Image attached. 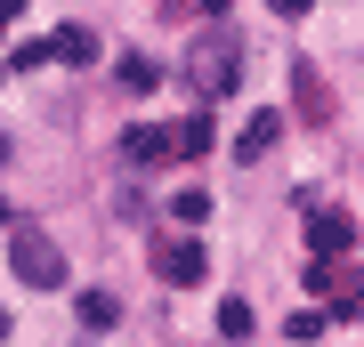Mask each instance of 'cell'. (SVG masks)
I'll use <instances>...</instances> for the list:
<instances>
[{
    "label": "cell",
    "mask_w": 364,
    "mask_h": 347,
    "mask_svg": "<svg viewBox=\"0 0 364 347\" xmlns=\"http://www.w3.org/2000/svg\"><path fill=\"white\" fill-rule=\"evenodd\" d=\"M186 9H203V16H219V9H227V0H186Z\"/></svg>",
    "instance_id": "obj_16"
},
{
    "label": "cell",
    "mask_w": 364,
    "mask_h": 347,
    "mask_svg": "<svg viewBox=\"0 0 364 347\" xmlns=\"http://www.w3.org/2000/svg\"><path fill=\"white\" fill-rule=\"evenodd\" d=\"M49 57H65V65H90V57H97V33H90V25H65V33L49 40Z\"/></svg>",
    "instance_id": "obj_9"
},
{
    "label": "cell",
    "mask_w": 364,
    "mask_h": 347,
    "mask_svg": "<svg viewBox=\"0 0 364 347\" xmlns=\"http://www.w3.org/2000/svg\"><path fill=\"white\" fill-rule=\"evenodd\" d=\"M16 9H25V0H0V25H9V16H16Z\"/></svg>",
    "instance_id": "obj_17"
},
{
    "label": "cell",
    "mask_w": 364,
    "mask_h": 347,
    "mask_svg": "<svg viewBox=\"0 0 364 347\" xmlns=\"http://www.w3.org/2000/svg\"><path fill=\"white\" fill-rule=\"evenodd\" d=\"M291 81H299V114H308V121H332V97H324V81H316V65H291Z\"/></svg>",
    "instance_id": "obj_8"
},
{
    "label": "cell",
    "mask_w": 364,
    "mask_h": 347,
    "mask_svg": "<svg viewBox=\"0 0 364 347\" xmlns=\"http://www.w3.org/2000/svg\"><path fill=\"white\" fill-rule=\"evenodd\" d=\"M9 267H16V283H33V291L65 283V258H57V243L41 226H9Z\"/></svg>",
    "instance_id": "obj_1"
},
{
    "label": "cell",
    "mask_w": 364,
    "mask_h": 347,
    "mask_svg": "<svg viewBox=\"0 0 364 347\" xmlns=\"http://www.w3.org/2000/svg\"><path fill=\"white\" fill-rule=\"evenodd\" d=\"M170 210H178V226H203L210 219V194H170Z\"/></svg>",
    "instance_id": "obj_13"
},
{
    "label": "cell",
    "mask_w": 364,
    "mask_h": 347,
    "mask_svg": "<svg viewBox=\"0 0 364 347\" xmlns=\"http://www.w3.org/2000/svg\"><path fill=\"white\" fill-rule=\"evenodd\" d=\"M275 138H284V114L267 105V114H251V121H243V138H235V162H267V145H275Z\"/></svg>",
    "instance_id": "obj_6"
},
{
    "label": "cell",
    "mask_w": 364,
    "mask_h": 347,
    "mask_svg": "<svg viewBox=\"0 0 364 347\" xmlns=\"http://www.w3.org/2000/svg\"><path fill=\"white\" fill-rule=\"evenodd\" d=\"M0 170H9V129H0Z\"/></svg>",
    "instance_id": "obj_18"
},
{
    "label": "cell",
    "mask_w": 364,
    "mask_h": 347,
    "mask_svg": "<svg viewBox=\"0 0 364 347\" xmlns=\"http://www.w3.org/2000/svg\"><path fill=\"white\" fill-rule=\"evenodd\" d=\"M267 9H275V16H308V0H267Z\"/></svg>",
    "instance_id": "obj_15"
},
{
    "label": "cell",
    "mask_w": 364,
    "mask_h": 347,
    "mask_svg": "<svg viewBox=\"0 0 364 347\" xmlns=\"http://www.w3.org/2000/svg\"><path fill=\"white\" fill-rule=\"evenodd\" d=\"M170 129H178V162L210 154V114H195V121H170Z\"/></svg>",
    "instance_id": "obj_10"
},
{
    "label": "cell",
    "mask_w": 364,
    "mask_h": 347,
    "mask_svg": "<svg viewBox=\"0 0 364 347\" xmlns=\"http://www.w3.org/2000/svg\"><path fill=\"white\" fill-rule=\"evenodd\" d=\"M122 81H130V89L146 97V89H154V81H162V65H154V57H138V49H130V57H122Z\"/></svg>",
    "instance_id": "obj_11"
},
{
    "label": "cell",
    "mask_w": 364,
    "mask_h": 347,
    "mask_svg": "<svg viewBox=\"0 0 364 347\" xmlns=\"http://www.w3.org/2000/svg\"><path fill=\"white\" fill-rule=\"evenodd\" d=\"M122 162H138V170H162V162H178V129H130L122 138Z\"/></svg>",
    "instance_id": "obj_4"
},
{
    "label": "cell",
    "mask_w": 364,
    "mask_h": 347,
    "mask_svg": "<svg viewBox=\"0 0 364 347\" xmlns=\"http://www.w3.org/2000/svg\"><path fill=\"white\" fill-rule=\"evenodd\" d=\"M154 275H162L170 291H195L203 275H210V258H203V243H195V234H170V243L154 250Z\"/></svg>",
    "instance_id": "obj_3"
},
{
    "label": "cell",
    "mask_w": 364,
    "mask_h": 347,
    "mask_svg": "<svg viewBox=\"0 0 364 347\" xmlns=\"http://www.w3.org/2000/svg\"><path fill=\"white\" fill-rule=\"evenodd\" d=\"M0 339H9V315H0Z\"/></svg>",
    "instance_id": "obj_19"
},
{
    "label": "cell",
    "mask_w": 364,
    "mask_h": 347,
    "mask_svg": "<svg viewBox=\"0 0 364 347\" xmlns=\"http://www.w3.org/2000/svg\"><path fill=\"white\" fill-rule=\"evenodd\" d=\"M308 243H316V258H340L356 243V219L348 210H308Z\"/></svg>",
    "instance_id": "obj_5"
},
{
    "label": "cell",
    "mask_w": 364,
    "mask_h": 347,
    "mask_svg": "<svg viewBox=\"0 0 364 347\" xmlns=\"http://www.w3.org/2000/svg\"><path fill=\"white\" fill-rule=\"evenodd\" d=\"M235 81H243V49H235V33H210L203 49H195V89H203V105L227 97Z\"/></svg>",
    "instance_id": "obj_2"
},
{
    "label": "cell",
    "mask_w": 364,
    "mask_h": 347,
    "mask_svg": "<svg viewBox=\"0 0 364 347\" xmlns=\"http://www.w3.org/2000/svg\"><path fill=\"white\" fill-rule=\"evenodd\" d=\"M73 315H81V331H114V323H122L114 291H81V299H73Z\"/></svg>",
    "instance_id": "obj_7"
},
{
    "label": "cell",
    "mask_w": 364,
    "mask_h": 347,
    "mask_svg": "<svg viewBox=\"0 0 364 347\" xmlns=\"http://www.w3.org/2000/svg\"><path fill=\"white\" fill-rule=\"evenodd\" d=\"M324 323H332V315H316V307H299V315L284 323V331H291V339H316V331H324Z\"/></svg>",
    "instance_id": "obj_14"
},
{
    "label": "cell",
    "mask_w": 364,
    "mask_h": 347,
    "mask_svg": "<svg viewBox=\"0 0 364 347\" xmlns=\"http://www.w3.org/2000/svg\"><path fill=\"white\" fill-rule=\"evenodd\" d=\"M219 331H227V339H251L259 323H251V307H243V299H219Z\"/></svg>",
    "instance_id": "obj_12"
}]
</instances>
